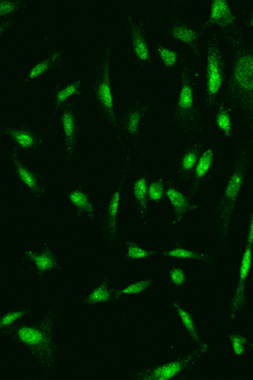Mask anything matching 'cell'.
I'll return each mask as SVG.
<instances>
[{
    "label": "cell",
    "instance_id": "13",
    "mask_svg": "<svg viewBox=\"0 0 253 380\" xmlns=\"http://www.w3.org/2000/svg\"><path fill=\"white\" fill-rule=\"evenodd\" d=\"M175 307L177 309V311L178 314H179L180 318L182 319V323H183L185 327H186V329L189 332L192 339H194L195 341L200 343L199 336H198L197 331H196V328H195L194 322L192 320L191 315L187 312L185 311L184 309H182L177 303H175Z\"/></svg>",
    "mask_w": 253,
    "mask_h": 380
},
{
    "label": "cell",
    "instance_id": "27",
    "mask_svg": "<svg viewBox=\"0 0 253 380\" xmlns=\"http://www.w3.org/2000/svg\"><path fill=\"white\" fill-rule=\"evenodd\" d=\"M134 49L138 58H140L141 60H147L148 55H149L147 46L145 44V41L143 40L142 37L138 35L136 36L135 40H134Z\"/></svg>",
    "mask_w": 253,
    "mask_h": 380
},
{
    "label": "cell",
    "instance_id": "28",
    "mask_svg": "<svg viewBox=\"0 0 253 380\" xmlns=\"http://www.w3.org/2000/svg\"><path fill=\"white\" fill-rule=\"evenodd\" d=\"M246 339L237 335V334H234L233 336H231V343H232V349H233L234 352L236 353V355L241 356L244 353V346L246 343Z\"/></svg>",
    "mask_w": 253,
    "mask_h": 380
},
{
    "label": "cell",
    "instance_id": "18",
    "mask_svg": "<svg viewBox=\"0 0 253 380\" xmlns=\"http://www.w3.org/2000/svg\"><path fill=\"white\" fill-rule=\"evenodd\" d=\"M213 151L211 149H209L208 151L204 152V155L201 156L199 160V164L196 169V174L198 178H202L206 174L207 172L209 171L210 166H211L212 160H213Z\"/></svg>",
    "mask_w": 253,
    "mask_h": 380
},
{
    "label": "cell",
    "instance_id": "34",
    "mask_svg": "<svg viewBox=\"0 0 253 380\" xmlns=\"http://www.w3.org/2000/svg\"><path fill=\"white\" fill-rule=\"evenodd\" d=\"M196 160H197V156H196V154H195L193 151L189 152V153H187V155L185 156L184 159H183V161H182V167H183L185 170H190V169H192V167L195 165Z\"/></svg>",
    "mask_w": 253,
    "mask_h": 380
},
{
    "label": "cell",
    "instance_id": "15",
    "mask_svg": "<svg viewBox=\"0 0 253 380\" xmlns=\"http://www.w3.org/2000/svg\"><path fill=\"white\" fill-rule=\"evenodd\" d=\"M151 280H145L140 282H136L130 286H127L122 290H117L113 292L115 296H123V295H129V294L141 293L151 284Z\"/></svg>",
    "mask_w": 253,
    "mask_h": 380
},
{
    "label": "cell",
    "instance_id": "21",
    "mask_svg": "<svg viewBox=\"0 0 253 380\" xmlns=\"http://www.w3.org/2000/svg\"><path fill=\"white\" fill-rule=\"evenodd\" d=\"M192 91L188 85H184L181 91L179 97V106L183 110L189 109L192 105Z\"/></svg>",
    "mask_w": 253,
    "mask_h": 380
},
{
    "label": "cell",
    "instance_id": "16",
    "mask_svg": "<svg viewBox=\"0 0 253 380\" xmlns=\"http://www.w3.org/2000/svg\"><path fill=\"white\" fill-rule=\"evenodd\" d=\"M148 192L147 183L145 178H140L136 182L133 187V193L137 202L140 206L141 210H146V194Z\"/></svg>",
    "mask_w": 253,
    "mask_h": 380
},
{
    "label": "cell",
    "instance_id": "24",
    "mask_svg": "<svg viewBox=\"0 0 253 380\" xmlns=\"http://www.w3.org/2000/svg\"><path fill=\"white\" fill-rule=\"evenodd\" d=\"M29 309L30 306L25 307V309L20 310V311L10 313V314H6L5 316L2 317L1 321H0L1 328H6L10 324H12L15 320H17L18 318H21L24 314H26V312L29 310Z\"/></svg>",
    "mask_w": 253,
    "mask_h": 380
},
{
    "label": "cell",
    "instance_id": "33",
    "mask_svg": "<svg viewBox=\"0 0 253 380\" xmlns=\"http://www.w3.org/2000/svg\"><path fill=\"white\" fill-rule=\"evenodd\" d=\"M170 278L176 286H182L186 281L184 272L180 269H172L170 273Z\"/></svg>",
    "mask_w": 253,
    "mask_h": 380
},
{
    "label": "cell",
    "instance_id": "12",
    "mask_svg": "<svg viewBox=\"0 0 253 380\" xmlns=\"http://www.w3.org/2000/svg\"><path fill=\"white\" fill-rule=\"evenodd\" d=\"M69 200L76 207L80 210H85L91 215H93V206L89 201L88 197L85 195L84 193L80 192V191H74L69 195Z\"/></svg>",
    "mask_w": 253,
    "mask_h": 380
},
{
    "label": "cell",
    "instance_id": "14",
    "mask_svg": "<svg viewBox=\"0 0 253 380\" xmlns=\"http://www.w3.org/2000/svg\"><path fill=\"white\" fill-rule=\"evenodd\" d=\"M99 96H100V99H101L103 106L107 109V111L113 116V95H111V87H110L107 79L104 80L99 87Z\"/></svg>",
    "mask_w": 253,
    "mask_h": 380
},
{
    "label": "cell",
    "instance_id": "31",
    "mask_svg": "<svg viewBox=\"0 0 253 380\" xmlns=\"http://www.w3.org/2000/svg\"><path fill=\"white\" fill-rule=\"evenodd\" d=\"M159 52H160V57L166 65H168V66L174 65L175 63L177 61V55L174 52H172L167 48L162 47L159 50Z\"/></svg>",
    "mask_w": 253,
    "mask_h": 380
},
{
    "label": "cell",
    "instance_id": "7",
    "mask_svg": "<svg viewBox=\"0 0 253 380\" xmlns=\"http://www.w3.org/2000/svg\"><path fill=\"white\" fill-rule=\"evenodd\" d=\"M242 183V174L241 173H236L231 177L228 185L226 190V215H228L231 211L232 204L235 202Z\"/></svg>",
    "mask_w": 253,
    "mask_h": 380
},
{
    "label": "cell",
    "instance_id": "11",
    "mask_svg": "<svg viewBox=\"0 0 253 380\" xmlns=\"http://www.w3.org/2000/svg\"><path fill=\"white\" fill-rule=\"evenodd\" d=\"M111 291L108 289V285L103 282L99 285L86 299L88 304H98L110 301L111 299Z\"/></svg>",
    "mask_w": 253,
    "mask_h": 380
},
{
    "label": "cell",
    "instance_id": "23",
    "mask_svg": "<svg viewBox=\"0 0 253 380\" xmlns=\"http://www.w3.org/2000/svg\"><path fill=\"white\" fill-rule=\"evenodd\" d=\"M173 34L175 37L177 39L181 40L182 42H190L194 40L196 35L193 31L191 30L189 28H184V26H179V28H175L173 31Z\"/></svg>",
    "mask_w": 253,
    "mask_h": 380
},
{
    "label": "cell",
    "instance_id": "35",
    "mask_svg": "<svg viewBox=\"0 0 253 380\" xmlns=\"http://www.w3.org/2000/svg\"><path fill=\"white\" fill-rule=\"evenodd\" d=\"M47 67H48L47 62H42L37 64L32 69V71L30 72V78L34 79L36 77L39 76L40 74H42L47 69Z\"/></svg>",
    "mask_w": 253,
    "mask_h": 380
},
{
    "label": "cell",
    "instance_id": "37",
    "mask_svg": "<svg viewBox=\"0 0 253 380\" xmlns=\"http://www.w3.org/2000/svg\"><path fill=\"white\" fill-rule=\"evenodd\" d=\"M247 243L248 245H253V214L251 219V224L249 228L248 237H247Z\"/></svg>",
    "mask_w": 253,
    "mask_h": 380
},
{
    "label": "cell",
    "instance_id": "4",
    "mask_svg": "<svg viewBox=\"0 0 253 380\" xmlns=\"http://www.w3.org/2000/svg\"><path fill=\"white\" fill-rule=\"evenodd\" d=\"M235 76L239 85L244 89L253 91V57L244 55L236 64Z\"/></svg>",
    "mask_w": 253,
    "mask_h": 380
},
{
    "label": "cell",
    "instance_id": "5",
    "mask_svg": "<svg viewBox=\"0 0 253 380\" xmlns=\"http://www.w3.org/2000/svg\"><path fill=\"white\" fill-rule=\"evenodd\" d=\"M222 77L219 69V59L216 53L212 52L209 58V82L208 89L210 94L215 95L221 87Z\"/></svg>",
    "mask_w": 253,
    "mask_h": 380
},
{
    "label": "cell",
    "instance_id": "2",
    "mask_svg": "<svg viewBox=\"0 0 253 380\" xmlns=\"http://www.w3.org/2000/svg\"><path fill=\"white\" fill-rule=\"evenodd\" d=\"M207 346L204 345L202 348L198 351L190 354L186 358H182L181 360L175 361L173 363H167L165 365L160 366L158 368L150 369V370L142 371L138 373L137 378L144 380H165L173 378L177 373L181 372L182 369L187 368L193 361L199 358L202 353L206 351Z\"/></svg>",
    "mask_w": 253,
    "mask_h": 380
},
{
    "label": "cell",
    "instance_id": "26",
    "mask_svg": "<svg viewBox=\"0 0 253 380\" xmlns=\"http://www.w3.org/2000/svg\"><path fill=\"white\" fill-rule=\"evenodd\" d=\"M148 192H149V198L153 201H158V200H161L163 195H164L162 182L157 181V182L151 183L148 188Z\"/></svg>",
    "mask_w": 253,
    "mask_h": 380
},
{
    "label": "cell",
    "instance_id": "9",
    "mask_svg": "<svg viewBox=\"0 0 253 380\" xmlns=\"http://www.w3.org/2000/svg\"><path fill=\"white\" fill-rule=\"evenodd\" d=\"M166 195H167L170 202L172 203V205L174 206L175 210L177 213V220H179L189 207L188 201L181 193L174 188H168Z\"/></svg>",
    "mask_w": 253,
    "mask_h": 380
},
{
    "label": "cell",
    "instance_id": "1",
    "mask_svg": "<svg viewBox=\"0 0 253 380\" xmlns=\"http://www.w3.org/2000/svg\"><path fill=\"white\" fill-rule=\"evenodd\" d=\"M53 325L54 319L52 316H47L36 325L23 326L14 331L18 341L27 346L40 362L49 367L55 360L52 336Z\"/></svg>",
    "mask_w": 253,
    "mask_h": 380
},
{
    "label": "cell",
    "instance_id": "8",
    "mask_svg": "<svg viewBox=\"0 0 253 380\" xmlns=\"http://www.w3.org/2000/svg\"><path fill=\"white\" fill-rule=\"evenodd\" d=\"M211 20L221 25H227L232 22L233 16L231 15L227 3L224 1H214L213 3Z\"/></svg>",
    "mask_w": 253,
    "mask_h": 380
},
{
    "label": "cell",
    "instance_id": "3",
    "mask_svg": "<svg viewBox=\"0 0 253 380\" xmlns=\"http://www.w3.org/2000/svg\"><path fill=\"white\" fill-rule=\"evenodd\" d=\"M251 245L247 243L245 252H244L243 257H242V260H241L238 286H237V289H236V295H235L232 308H231V318H235V317H236V313L238 311L239 308L241 306L242 300H243L245 282H246V277L248 276L249 272L251 269Z\"/></svg>",
    "mask_w": 253,
    "mask_h": 380
},
{
    "label": "cell",
    "instance_id": "38",
    "mask_svg": "<svg viewBox=\"0 0 253 380\" xmlns=\"http://www.w3.org/2000/svg\"><path fill=\"white\" fill-rule=\"evenodd\" d=\"M251 25H253V17L252 19H251Z\"/></svg>",
    "mask_w": 253,
    "mask_h": 380
},
{
    "label": "cell",
    "instance_id": "10",
    "mask_svg": "<svg viewBox=\"0 0 253 380\" xmlns=\"http://www.w3.org/2000/svg\"><path fill=\"white\" fill-rule=\"evenodd\" d=\"M121 193L118 189L113 194V197L110 200L108 208V228L110 237H114L115 234L116 222H117V214H118L119 203H120Z\"/></svg>",
    "mask_w": 253,
    "mask_h": 380
},
{
    "label": "cell",
    "instance_id": "29",
    "mask_svg": "<svg viewBox=\"0 0 253 380\" xmlns=\"http://www.w3.org/2000/svg\"><path fill=\"white\" fill-rule=\"evenodd\" d=\"M217 124L220 129L224 131V133H227V134L231 133V119H230V117H229L228 114H226V112H221L218 115V117H217Z\"/></svg>",
    "mask_w": 253,
    "mask_h": 380
},
{
    "label": "cell",
    "instance_id": "19",
    "mask_svg": "<svg viewBox=\"0 0 253 380\" xmlns=\"http://www.w3.org/2000/svg\"><path fill=\"white\" fill-rule=\"evenodd\" d=\"M164 254L167 255V256L172 257V258H181V259H203L207 258L206 255H204V254H196L193 251L181 249V248L169 250L168 252L165 253Z\"/></svg>",
    "mask_w": 253,
    "mask_h": 380
},
{
    "label": "cell",
    "instance_id": "17",
    "mask_svg": "<svg viewBox=\"0 0 253 380\" xmlns=\"http://www.w3.org/2000/svg\"><path fill=\"white\" fill-rule=\"evenodd\" d=\"M17 170L18 173L20 178H21V180L32 189L34 190L35 192H37L38 195L41 193L40 190L39 185L37 183V179L35 178L34 176L32 175V173L28 172L24 167L20 165V163L17 162Z\"/></svg>",
    "mask_w": 253,
    "mask_h": 380
},
{
    "label": "cell",
    "instance_id": "32",
    "mask_svg": "<svg viewBox=\"0 0 253 380\" xmlns=\"http://www.w3.org/2000/svg\"><path fill=\"white\" fill-rule=\"evenodd\" d=\"M77 90H78L77 84L70 85L69 87H66L65 89L62 90L61 92H59V95H58V97H57L58 101L61 103L63 101H65L66 99L69 98V96L74 95L77 92Z\"/></svg>",
    "mask_w": 253,
    "mask_h": 380
},
{
    "label": "cell",
    "instance_id": "6",
    "mask_svg": "<svg viewBox=\"0 0 253 380\" xmlns=\"http://www.w3.org/2000/svg\"><path fill=\"white\" fill-rule=\"evenodd\" d=\"M25 255L33 260L35 265L40 272H47L53 269L57 264V258L51 250H46L42 254H36L32 250H28Z\"/></svg>",
    "mask_w": 253,
    "mask_h": 380
},
{
    "label": "cell",
    "instance_id": "36",
    "mask_svg": "<svg viewBox=\"0 0 253 380\" xmlns=\"http://www.w3.org/2000/svg\"><path fill=\"white\" fill-rule=\"evenodd\" d=\"M15 9V5L11 2H2L0 4V10L2 13H9Z\"/></svg>",
    "mask_w": 253,
    "mask_h": 380
},
{
    "label": "cell",
    "instance_id": "22",
    "mask_svg": "<svg viewBox=\"0 0 253 380\" xmlns=\"http://www.w3.org/2000/svg\"><path fill=\"white\" fill-rule=\"evenodd\" d=\"M12 135L20 146L23 147H31L34 144V137L26 131H13Z\"/></svg>",
    "mask_w": 253,
    "mask_h": 380
},
{
    "label": "cell",
    "instance_id": "30",
    "mask_svg": "<svg viewBox=\"0 0 253 380\" xmlns=\"http://www.w3.org/2000/svg\"><path fill=\"white\" fill-rule=\"evenodd\" d=\"M141 114L139 112L134 111L130 114L128 118V129L130 133H136L138 130L139 122H140Z\"/></svg>",
    "mask_w": 253,
    "mask_h": 380
},
{
    "label": "cell",
    "instance_id": "25",
    "mask_svg": "<svg viewBox=\"0 0 253 380\" xmlns=\"http://www.w3.org/2000/svg\"><path fill=\"white\" fill-rule=\"evenodd\" d=\"M152 254V253L144 250L142 248L138 247L133 243H129L128 249V257L131 259H141L148 258Z\"/></svg>",
    "mask_w": 253,
    "mask_h": 380
},
{
    "label": "cell",
    "instance_id": "20",
    "mask_svg": "<svg viewBox=\"0 0 253 380\" xmlns=\"http://www.w3.org/2000/svg\"><path fill=\"white\" fill-rule=\"evenodd\" d=\"M63 128H64V133L66 135L69 144L71 143L74 138V119L72 114L67 112L63 115L62 118Z\"/></svg>",
    "mask_w": 253,
    "mask_h": 380
}]
</instances>
